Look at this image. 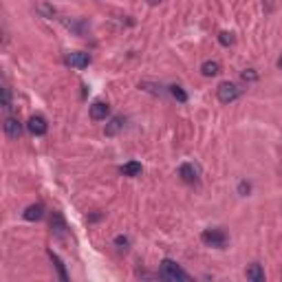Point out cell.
<instances>
[{"instance_id": "1", "label": "cell", "mask_w": 282, "mask_h": 282, "mask_svg": "<svg viewBox=\"0 0 282 282\" xmlns=\"http://www.w3.org/2000/svg\"><path fill=\"white\" fill-rule=\"evenodd\" d=\"M159 276L163 280H170V282H190L192 276L188 271L181 269V265H176L174 260H170V258H166V260H161V273Z\"/></svg>"}, {"instance_id": "2", "label": "cell", "mask_w": 282, "mask_h": 282, "mask_svg": "<svg viewBox=\"0 0 282 282\" xmlns=\"http://www.w3.org/2000/svg\"><path fill=\"white\" fill-rule=\"evenodd\" d=\"M201 240L207 245V247H214V249H225L227 247V234L223 232V229L214 227V229H205V232L201 234Z\"/></svg>"}, {"instance_id": "3", "label": "cell", "mask_w": 282, "mask_h": 282, "mask_svg": "<svg viewBox=\"0 0 282 282\" xmlns=\"http://www.w3.org/2000/svg\"><path fill=\"white\" fill-rule=\"evenodd\" d=\"M240 88L234 84V82H223V84H218V88H216V97H218V102H223V104H232V102H236L240 97Z\"/></svg>"}, {"instance_id": "4", "label": "cell", "mask_w": 282, "mask_h": 282, "mask_svg": "<svg viewBox=\"0 0 282 282\" xmlns=\"http://www.w3.org/2000/svg\"><path fill=\"white\" fill-rule=\"evenodd\" d=\"M27 130L31 132L33 137H42V135H47L49 124H47V119H44L42 115H31V117H29V122H27Z\"/></svg>"}, {"instance_id": "5", "label": "cell", "mask_w": 282, "mask_h": 282, "mask_svg": "<svg viewBox=\"0 0 282 282\" xmlns=\"http://www.w3.org/2000/svg\"><path fill=\"white\" fill-rule=\"evenodd\" d=\"M64 62L73 66V69H86V66L91 64V55L84 53V51H71V53H66Z\"/></svg>"}, {"instance_id": "6", "label": "cell", "mask_w": 282, "mask_h": 282, "mask_svg": "<svg viewBox=\"0 0 282 282\" xmlns=\"http://www.w3.org/2000/svg\"><path fill=\"white\" fill-rule=\"evenodd\" d=\"M5 135L9 137V139H20L22 126H20V122L16 119V117H11V115L5 117Z\"/></svg>"}, {"instance_id": "7", "label": "cell", "mask_w": 282, "mask_h": 282, "mask_svg": "<svg viewBox=\"0 0 282 282\" xmlns=\"http://www.w3.org/2000/svg\"><path fill=\"white\" fill-rule=\"evenodd\" d=\"M110 115V106L106 102H95L91 104V119L93 122H102V119H106V117Z\"/></svg>"}, {"instance_id": "8", "label": "cell", "mask_w": 282, "mask_h": 282, "mask_svg": "<svg viewBox=\"0 0 282 282\" xmlns=\"http://www.w3.org/2000/svg\"><path fill=\"white\" fill-rule=\"evenodd\" d=\"M124 124H126V119L122 115H115L113 119H110L108 124H106V128H104V135L106 137H115V135H119V130L124 128Z\"/></svg>"}, {"instance_id": "9", "label": "cell", "mask_w": 282, "mask_h": 282, "mask_svg": "<svg viewBox=\"0 0 282 282\" xmlns=\"http://www.w3.org/2000/svg\"><path fill=\"white\" fill-rule=\"evenodd\" d=\"M179 176L185 183H196L198 181V170L192 166V163H183V166L179 168Z\"/></svg>"}, {"instance_id": "10", "label": "cell", "mask_w": 282, "mask_h": 282, "mask_svg": "<svg viewBox=\"0 0 282 282\" xmlns=\"http://www.w3.org/2000/svg\"><path fill=\"white\" fill-rule=\"evenodd\" d=\"M245 276L251 282H265V269L258 263H251L247 269H245Z\"/></svg>"}, {"instance_id": "11", "label": "cell", "mask_w": 282, "mask_h": 282, "mask_svg": "<svg viewBox=\"0 0 282 282\" xmlns=\"http://www.w3.org/2000/svg\"><path fill=\"white\" fill-rule=\"evenodd\" d=\"M22 216H25V220H40L44 216V205L42 203H33L29 205L25 212H22Z\"/></svg>"}, {"instance_id": "12", "label": "cell", "mask_w": 282, "mask_h": 282, "mask_svg": "<svg viewBox=\"0 0 282 282\" xmlns=\"http://www.w3.org/2000/svg\"><path fill=\"white\" fill-rule=\"evenodd\" d=\"M201 73H203L205 77L218 75V73H220V64H218L216 60H205V62L201 64Z\"/></svg>"}, {"instance_id": "13", "label": "cell", "mask_w": 282, "mask_h": 282, "mask_svg": "<svg viewBox=\"0 0 282 282\" xmlns=\"http://www.w3.org/2000/svg\"><path fill=\"white\" fill-rule=\"evenodd\" d=\"M119 172L124 176H139L141 174V163L139 161H128V163H124V166L119 168Z\"/></svg>"}, {"instance_id": "14", "label": "cell", "mask_w": 282, "mask_h": 282, "mask_svg": "<svg viewBox=\"0 0 282 282\" xmlns=\"http://www.w3.org/2000/svg\"><path fill=\"white\" fill-rule=\"evenodd\" d=\"M49 258L53 260V265H55V269H57V273H60V278L66 282L69 280V273H66V269H64V263L60 260V256L57 254H53V249H49Z\"/></svg>"}, {"instance_id": "15", "label": "cell", "mask_w": 282, "mask_h": 282, "mask_svg": "<svg viewBox=\"0 0 282 282\" xmlns=\"http://www.w3.org/2000/svg\"><path fill=\"white\" fill-rule=\"evenodd\" d=\"M11 108H13L11 88H9V84H3V110H5V113H9Z\"/></svg>"}, {"instance_id": "16", "label": "cell", "mask_w": 282, "mask_h": 282, "mask_svg": "<svg viewBox=\"0 0 282 282\" xmlns=\"http://www.w3.org/2000/svg\"><path fill=\"white\" fill-rule=\"evenodd\" d=\"M168 91H170V95L176 99V102H181V104H185L188 102V93L183 91V88L179 86V84H172V86H168Z\"/></svg>"}, {"instance_id": "17", "label": "cell", "mask_w": 282, "mask_h": 282, "mask_svg": "<svg viewBox=\"0 0 282 282\" xmlns=\"http://www.w3.org/2000/svg\"><path fill=\"white\" fill-rule=\"evenodd\" d=\"M51 227H53L55 229V234L57 236H62L64 234V229H66V225H64V220H62V216H60V214H53V218H51Z\"/></svg>"}, {"instance_id": "18", "label": "cell", "mask_w": 282, "mask_h": 282, "mask_svg": "<svg viewBox=\"0 0 282 282\" xmlns=\"http://www.w3.org/2000/svg\"><path fill=\"white\" fill-rule=\"evenodd\" d=\"M218 42L223 44V47H232V44L236 42V38H234V33H229V31H220L218 33Z\"/></svg>"}, {"instance_id": "19", "label": "cell", "mask_w": 282, "mask_h": 282, "mask_svg": "<svg viewBox=\"0 0 282 282\" xmlns=\"http://www.w3.org/2000/svg\"><path fill=\"white\" fill-rule=\"evenodd\" d=\"M38 11L42 13L44 18H49V20L55 18V9H53V7H49L47 3H40V5H38Z\"/></svg>"}, {"instance_id": "20", "label": "cell", "mask_w": 282, "mask_h": 282, "mask_svg": "<svg viewBox=\"0 0 282 282\" xmlns=\"http://www.w3.org/2000/svg\"><path fill=\"white\" fill-rule=\"evenodd\" d=\"M243 79L245 82H256L258 79V73L254 69H247V71H243Z\"/></svg>"}, {"instance_id": "21", "label": "cell", "mask_w": 282, "mask_h": 282, "mask_svg": "<svg viewBox=\"0 0 282 282\" xmlns=\"http://www.w3.org/2000/svg\"><path fill=\"white\" fill-rule=\"evenodd\" d=\"M249 192H251V183L240 181V183H238V194H240V196H247Z\"/></svg>"}, {"instance_id": "22", "label": "cell", "mask_w": 282, "mask_h": 282, "mask_svg": "<svg viewBox=\"0 0 282 282\" xmlns=\"http://www.w3.org/2000/svg\"><path fill=\"white\" fill-rule=\"evenodd\" d=\"M115 245H119V247H128V245H130V240L128 238H126V236H117V238H115Z\"/></svg>"}, {"instance_id": "23", "label": "cell", "mask_w": 282, "mask_h": 282, "mask_svg": "<svg viewBox=\"0 0 282 282\" xmlns=\"http://www.w3.org/2000/svg\"><path fill=\"white\" fill-rule=\"evenodd\" d=\"M159 3H161V0H148V5H152V7H154V5H159Z\"/></svg>"}, {"instance_id": "24", "label": "cell", "mask_w": 282, "mask_h": 282, "mask_svg": "<svg viewBox=\"0 0 282 282\" xmlns=\"http://www.w3.org/2000/svg\"><path fill=\"white\" fill-rule=\"evenodd\" d=\"M278 69H282V57H280V60H278Z\"/></svg>"}]
</instances>
